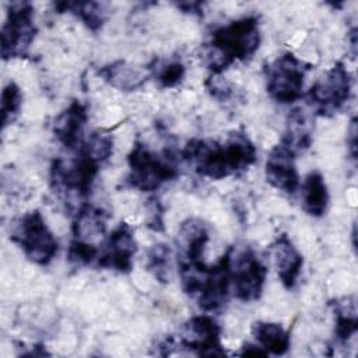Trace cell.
Wrapping results in <instances>:
<instances>
[{"label": "cell", "mask_w": 358, "mask_h": 358, "mask_svg": "<svg viewBox=\"0 0 358 358\" xmlns=\"http://www.w3.org/2000/svg\"><path fill=\"white\" fill-rule=\"evenodd\" d=\"M260 46V28L256 15L234 20L211 32L204 46L203 59L207 69L218 76L236 60H248Z\"/></svg>", "instance_id": "6da1fadb"}, {"label": "cell", "mask_w": 358, "mask_h": 358, "mask_svg": "<svg viewBox=\"0 0 358 358\" xmlns=\"http://www.w3.org/2000/svg\"><path fill=\"white\" fill-rule=\"evenodd\" d=\"M182 288L206 312L218 310L229 292V275L222 259L215 266L190 264L180 266Z\"/></svg>", "instance_id": "7a4b0ae2"}, {"label": "cell", "mask_w": 358, "mask_h": 358, "mask_svg": "<svg viewBox=\"0 0 358 358\" xmlns=\"http://www.w3.org/2000/svg\"><path fill=\"white\" fill-rule=\"evenodd\" d=\"M224 259L235 298L243 302L259 299L267 270L255 250L250 246H234L224 255Z\"/></svg>", "instance_id": "3957f363"}, {"label": "cell", "mask_w": 358, "mask_h": 358, "mask_svg": "<svg viewBox=\"0 0 358 358\" xmlns=\"http://www.w3.org/2000/svg\"><path fill=\"white\" fill-rule=\"evenodd\" d=\"M10 238L35 264H49L57 253V241L39 211H29L17 218Z\"/></svg>", "instance_id": "277c9868"}, {"label": "cell", "mask_w": 358, "mask_h": 358, "mask_svg": "<svg viewBox=\"0 0 358 358\" xmlns=\"http://www.w3.org/2000/svg\"><path fill=\"white\" fill-rule=\"evenodd\" d=\"M127 183L140 192H154L178 175L172 157L161 158L145 144L136 143L129 157Z\"/></svg>", "instance_id": "5b68a950"}, {"label": "cell", "mask_w": 358, "mask_h": 358, "mask_svg": "<svg viewBox=\"0 0 358 358\" xmlns=\"http://www.w3.org/2000/svg\"><path fill=\"white\" fill-rule=\"evenodd\" d=\"M309 66L294 53H282L266 67V88L271 99L292 103L302 96Z\"/></svg>", "instance_id": "8992f818"}, {"label": "cell", "mask_w": 358, "mask_h": 358, "mask_svg": "<svg viewBox=\"0 0 358 358\" xmlns=\"http://www.w3.org/2000/svg\"><path fill=\"white\" fill-rule=\"evenodd\" d=\"M99 165L80 147L78 154L73 159L64 161L57 158L53 161L50 166V185L55 192L62 194L85 197L91 192Z\"/></svg>", "instance_id": "52a82bcc"}, {"label": "cell", "mask_w": 358, "mask_h": 358, "mask_svg": "<svg viewBox=\"0 0 358 358\" xmlns=\"http://www.w3.org/2000/svg\"><path fill=\"white\" fill-rule=\"evenodd\" d=\"M352 78L343 63H336L319 77L308 92L312 108L322 116L337 113L350 99Z\"/></svg>", "instance_id": "ba28073f"}, {"label": "cell", "mask_w": 358, "mask_h": 358, "mask_svg": "<svg viewBox=\"0 0 358 358\" xmlns=\"http://www.w3.org/2000/svg\"><path fill=\"white\" fill-rule=\"evenodd\" d=\"M36 35L34 7L28 1L8 4L7 17L1 28V56L4 60L27 55Z\"/></svg>", "instance_id": "9c48e42d"}, {"label": "cell", "mask_w": 358, "mask_h": 358, "mask_svg": "<svg viewBox=\"0 0 358 358\" xmlns=\"http://www.w3.org/2000/svg\"><path fill=\"white\" fill-rule=\"evenodd\" d=\"M220 326L208 315L190 317L179 330V341L197 355H224Z\"/></svg>", "instance_id": "30bf717a"}, {"label": "cell", "mask_w": 358, "mask_h": 358, "mask_svg": "<svg viewBox=\"0 0 358 358\" xmlns=\"http://www.w3.org/2000/svg\"><path fill=\"white\" fill-rule=\"evenodd\" d=\"M103 248L99 250L96 264L103 268H110L119 273H129L131 270L133 257L137 246L133 229L129 224L120 222L102 242Z\"/></svg>", "instance_id": "8fae6325"}, {"label": "cell", "mask_w": 358, "mask_h": 358, "mask_svg": "<svg viewBox=\"0 0 358 358\" xmlns=\"http://www.w3.org/2000/svg\"><path fill=\"white\" fill-rule=\"evenodd\" d=\"M266 179L267 182L288 194L296 192L299 186V176L295 165V152L280 143L275 145L266 161Z\"/></svg>", "instance_id": "7c38bea8"}, {"label": "cell", "mask_w": 358, "mask_h": 358, "mask_svg": "<svg viewBox=\"0 0 358 358\" xmlns=\"http://www.w3.org/2000/svg\"><path fill=\"white\" fill-rule=\"evenodd\" d=\"M208 242V228L200 218L185 220L178 231L176 248L180 266L203 263V255Z\"/></svg>", "instance_id": "4fadbf2b"}, {"label": "cell", "mask_w": 358, "mask_h": 358, "mask_svg": "<svg viewBox=\"0 0 358 358\" xmlns=\"http://www.w3.org/2000/svg\"><path fill=\"white\" fill-rule=\"evenodd\" d=\"M270 255L273 266L282 285L288 289L294 288L303 264V259L299 250L294 246V243L285 234H281L271 243Z\"/></svg>", "instance_id": "5bb4252c"}, {"label": "cell", "mask_w": 358, "mask_h": 358, "mask_svg": "<svg viewBox=\"0 0 358 358\" xmlns=\"http://www.w3.org/2000/svg\"><path fill=\"white\" fill-rule=\"evenodd\" d=\"M88 119L87 108L80 101H73L62 110L53 122V134L57 141L67 148H76L83 144V131Z\"/></svg>", "instance_id": "9a60e30c"}, {"label": "cell", "mask_w": 358, "mask_h": 358, "mask_svg": "<svg viewBox=\"0 0 358 358\" xmlns=\"http://www.w3.org/2000/svg\"><path fill=\"white\" fill-rule=\"evenodd\" d=\"M71 229L73 236L77 241L91 245H95V242L102 243L106 231V214L103 210L91 204L81 206L76 213Z\"/></svg>", "instance_id": "2e32d148"}, {"label": "cell", "mask_w": 358, "mask_h": 358, "mask_svg": "<svg viewBox=\"0 0 358 358\" xmlns=\"http://www.w3.org/2000/svg\"><path fill=\"white\" fill-rule=\"evenodd\" d=\"M99 76L113 88L120 91H136L138 90L148 77V70L130 64L124 60L109 63L98 71Z\"/></svg>", "instance_id": "e0dca14e"}, {"label": "cell", "mask_w": 358, "mask_h": 358, "mask_svg": "<svg viewBox=\"0 0 358 358\" xmlns=\"http://www.w3.org/2000/svg\"><path fill=\"white\" fill-rule=\"evenodd\" d=\"M301 199L306 214L316 218L324 215L329 206V192L320 172L312 171L305 176L301 186Z\"/></svg>", "instance_id": "ac0fdd59"}, {"label": "cell", "mask_w": 358, "mask_h": 358, "mask_svg": "<svg viewBox=\"0 0 358 358\" xmlns=\"http://www.w3.org/2000/svg\"><path fill=\"white\" fill-rule=\"evenodd\" d=\"M252 333L257 345L266 354L282 355L288 351L291 344L289 333L280 324L274 322H256L252 326Z\"/></svg>", "instance_id": "d6986e66"}, {"label": "cell", "mask_w": 358, "mask_h": 358, "mask_svg": "<svg viewBox=\"0 0 358 358\" xmlns=\"http://www.w3.org/2000/svg\"><path fill=\"white\" fill-rule=\"evenodd\" d=\"M310 141H312V124L306 113L299 108L291 110L287 119V129L281 143L289 147L296 154V151L308 148L310 145Z\"/></svg>", "instance_id": "ffe728a7"}, {"label": "cell", "mask_w": 358, "mask_h": 358, "mask_svg": "<svg viewBox=\"0 0 358 358\" xmlns=\"http://www.w3.org/2000/svg\"><path fill=\"white\" fill-rule=\"evenodd\" d=\"M57 13H71L80 18L91 31L102 28L106 20V10L102 3L96 1H63L56 3Z\"/></svg>", "instance_id": "44dd1931"}, {"label": "cell", "mask_w": 358, "mask_h": 358, "mask_svg": "<svg viewBox=\"0 0 358 358\" xmlns=\"http://www.w3.org/2000/svg\"><path fill=\"white\" fill-rule=\"evenodd\" d=\"M336 315V338L345 343L358 329L357 301L354 296H344L334 302Z\"/></svg>", "instance_id": "7402d4cb"}, {"label": "cell", "mask_w": 358, "mask_h": 358, "mask_svg": "<svg viewBox=\"0 0 358 358\" xmlns=\"http://www.w3.org/2000/svg\"><path fill=\"white\" fill-rule=\"evenodd\" d=\"M147 70L162 88H172L180 84L186 71L179 57L155 59Z\"/></svg>", "instance_id": "603a6c76"}, {"label": "cell", "mask_w": 358, "mask_h": 358, "mask_svg": "<svg viewBox=\"0 0 358 358\" xmlns=\"http://www.w3.org/2000/svg\"><path fill=\"white\" fill-rule=\"evenodd\" d=\"M98 164L108 161L113 152V138L103 131H94L90 138L80 145Z\"/></svg>", "instance_id": "cb8c5ba5"}, {"label": "cell", "mask_w": 358, "mask_h": 358, "mask_svg": "<svg viewBox=\"0 0 358 358\" xmlns=\"http://www.w3.org/2000/svg\"><path fill=\"white\" fill-rule=\"evenodd\" d=\"M22 105V94L20 87L10 81L1 92V122H3V129L8 124H11L15 117L20 113Z\"/></svg>", "instance_id": "d4e9b609"}, {"label": "cell", "mask_w": 358, "mask_h": 358, "mask_svg": "<svg viewBox=\"0 0 358 358\" xmlns=\"http://www.w3.org/2000/svg\"><path fill=\"white\" fill-rule=\"evenodd\" d=\"M169 256H171V249L165 243L154 245L152 248H150L147 253V268L161 282H165L168 278Z\"/></svg>", "instance_id": "484cf974"}, {"label": "cell", "mask_w": 358, "mask_h": 358, "mask_svg": "<svg viewBox=\"0 0 358 358\" xmlns=\"http://www.w3.org/2000/svg\"><path fill=\"white\" fill-rule=\"evenodd\" d=\"M99 256V249L95 245L81 242L77 239H73L69 246L67 257L71 263L77 266H90L91 263L96 262Z\"/></svg>", "instance_id": "4316f807"}, {"label": "cell", "mask_w": 358, "mask_h": 358, "mask_svg": "<svg viewBox=\"0 0 358 358\" xmlns=\"http://www.w3.org/2000/svg\"><path fill=\"white\" fill-rule=\"evenodd\" d=\"M148 206V214H147V225L152 231H162L164 229V220H162V208L157 199L151 200Z\"/></svg>", "instance_id": "83f0119b"}, {"label": "cell", "mask_w": 358, "mask_h": 358, "mask_svg": "<svg viewBox=\"0 0 358 358\" xmlns=\"http://www.w3.org/2000/svg\"><path fill=\"white\" fill-rule=\"evenodd\" d=\"M347 144H348V148H350L351 158L355 159V154H357V124H355V119H352V122H351L348 136H347Z\"/></svg>", "instance_id": "f1b7e54d"}, {"label": "cell", "mask_w": 358, "mask_h": 358, "mask_svg": "<svg viewBox=\"0 0 358 358\" xmlns=\"http://www.w3.org/2000/svg\"><path fill=\"white\" fill-rule=\"evenodd\" d=\"M176 7L183 10L189 14H201L203 11V3H194V1H185V3H176Z\"/></svg>", "instance_id": "f546056e"}]
</instances>
